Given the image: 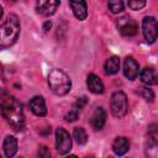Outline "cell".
Here are the masks:
<instances>
[{
	"label": "cell",
	"mask_w": 158,
	"mask_h": 158,
	"mask_svg": "<svg viewBox=\"0 0 158 158\" xmlns=\"http://www.w3.org/2000/svg\"><path fill=\"white\" fill-rule=\"evenodd\" d=\"M0 111L4 118L16 130H21L25 123V116L21 104L11 95L4 93L0 98Z\"/></svg>",
	"instance_id": "obj_1"
},
{
	"label": "cell",
	"mask_w": 158,
	"mask_h": 158,
	"mask_svg": "<svg viewBox=\"0 0 158 158\" xmlns=\"http://www.w3.org/2000/svg\"><path fill=\"white\" fill-rule=\"evenodd\" d=\"M20 33L19 17L15 14H10L6 21L0 26V47L7 48L12 46Z\"/></svg>",
	"instance_id": "obj_2"
},
{
	"label": "cell",
	"mask_w": 158,
	"mask_h": 158,
	"mask_svg": "<svg viewBox=\"0 0 158 158\" xmlns=\"http://www.w3.org/2000/svg\"><path fill=\"white\" fill-rule=\"evenodd\" d=\"M48 85L54 94L62 96V95H65L70 91L72 81H70L69 77L63 70L53 69L48 74Z\"/></svg>",
	"instance_id": "obj_3"
},
{
	"label": "cell",
	"mask_w": 158,
	"mask_h": 158,
	"mask_svg": "<svg viewBox=\"0 0 158 158\" xmlns=\"http://www.w3.org/2000/svg\"><path fill=\"white\" fill-rule=\"evenodd\" d=\"M110 107H111V114L115 117H118V118L123 117L127 114V109H128L126 94L122 91H115L111 96Z\"/></svg>",
	"instance_id": "obj_4"
},
{
	"label": "cell",
	"mask_w": 158,
	"mask_h": 158,
	"mask_svg": "<svg viewBox=\"0 0 158 158\" xmlns=\"http://www.w3.org/2000/svg\"><path fill=\"white\" fill-rule=\"evenodd\" d=\"M56 148L60 154H65L72 149L70 135L63 127H58L56 130Z\"/></svg>",
	"instance_id": "obj_5"
},
{
	"label": "cell",
	"mask_w": 158,
	"mask_h": 158,
	"mask_svg": "<svg viewBox=\"0 0 158 158\" xmlns=\"http://www.w3.org/2000/svg\"><path fill=\"white\" fill-rule=\"evenodd\" d=\"M144 38L148 43H154L157 40V21L153 16H146L142 21Z\"/></svg>",
	"instance_id": "obj_6"
},
{
	"label": "cell",
	"mask_w": 158,
	"mask_h": 158,
	"mask_svg": "<svg viewBox=\"0 0 158 158\" xmlns=\"http://www.w3.org/2000/svg\"><path fill=\"white\" fill-rule=\"evenodd\" d=\"M59 6V0H36V10L42 16H51Z\"/></svg>",
	"instance_id": "obj_7"
},
{
	"label": "cell",
	"mask_w": 158,
	"mask_h": 158,
	"mask_svg": "<svg viewBox=\"0 0 158 158\" xmlns=\"http://www.w3.org/2000/svg\"><path fill=\"white\" fill-rule=\"evenodd\" d=\"M118 30H120L121 35L127 36V37H131V36L137 35L138 26H137V22L135 20H131L128 17H123L118 22Z\"/></svg>",
	"instance_id": "obj_8"
},
{
	"label": "cell",
	"mask_w": 158,
	"mask_h": 158,
	"mask_svg": "<svg viewBox=\"0 0 158 158\" xmlns=\"http://www.w3.org/2000/svg\"><path fill=\"white\" fill-rule=\"evenodd\" d=\"M138 72H139L138 63L132 57H126L123 60V73L126 78L130 80H135L138 77Z\"/></svg>",
	"instance_id": "obj_9"
},
{
	"label": "cell",
	"mask_w": 158,
	"mask_h": 158,
	"mask_svg": "<svg viewBox=\"0 0 158 158\" xmlns=\"http://www.w3.org/2000/svg\"><path fill=\"white\" fill-rule=\"evenodd\" d=\"M69 6L78 20H85L88 16V7L85 0H68Z\"/></svg>",
	"instance_id": "obj_10"
},
{
	"label": "cell",
	"mask_w": 158,
	"mask_h": 158,
	"mask_svg": "<svg viewBox=\"0 0 158 158\" xmlns=\"http://www.w3.org/2000/svg\"><path fill=\"white\" fill-rule=\"evenodd\" d=\"M30 109L31 111L36 115V116H44L47 114V109H46V102L43 100L42 96H35L30 100Z\"/></svg>",
	"instance_id": "obj_11"
},
{
	"label": "cell",
	"mask_w": 158,
	"mask_h": 158,
	"mask_svg": "<svg viewBox=\"0 0 158 158\" xmlns=\"http://www.w3.org/2000/svg\"><path fill=\"white\" fill-rule=\"evenodd\" d=\"M88 89L94 94H102L104 93V84L101 79L95 74H89L86 79Z\"/></svg>",
	"instance_id": "obj_12"
},
{
	"label": "cell",
	"mask_w": 158,
	"mask_h": 158,
	"mask_svg": "<svg viewBox=\"0 0 158 158\" xmlns=\"http://www.w3.org/2000/svg\"><path fill=\"white\" fill-rule=\"evenodd\" d=\"M105 121H106V111L102 107H96V110L94 111L91 120H90L91 126L95 130H101L105 125Z\"/></svg>",
	"instance_id": "obj_13"
},
{
	"label": "cell",
	"mask_w": 158,
	"mask_h": 158,
	"mask_svg": "<svg viewBox=\"0 0 158 158\" xmlns=\"http://www.w3.org/2000/svg\"><path fill=\"white\" fill-rule=\"evenodd\" d=\"M130 148V142L126 137H116L112 142V151L117 156H123Z\"/></svg>",
	"instance_id": "obj_14"
},
{
	"label": "cell",
	"mask_w": 158,
	"mask_h": 158,
	"mask_svg": "<svg viewBox=\"0 0 158 158\" xmlns=\"http://www.w3.org/2000/svg\"><path fill=\"white\" fill-rule=\"evenodd\" d=\"M2 148H4V153L6 157H14L17 152V139L14 136H10V135L6 136L4 139Z\"/></svg>",
	"instance_id": "obj_15"
},
{
	"label": "cell",
	"mask_w": 158,
	"mask_h": 158,
	"mask_svg": "<svg viewBox=\"0 0 158 158\" xmlns=\"http://www.w3.org/2000/svg\"><path fill=\"white\" fill-rule=\"evenodd\" d=\"M139 78L142 80V83L147 84V85H154L157 84V75H156V70L152 67H146L142 69Z\"/></svg>",
	"instance_id": "obj_16"
},
{
	"label": "cell",
	"mask_w": 158,
	"mask_h": 158,
	"mask_svg": "<svg viewBox=\"0 0 158 158\" xmlns=\"http://www.w3.org/2000/svg\"><path fill=\"white\" fill-rule=\"evenodd\" d=\"M120 69V59L118 57L116 56H112L110 58L106 59L105 64H104V72L109 75H112V74H116Z\"/></svg>",
	"instance_id": "obj_17"
},
{
	"label": "cell",
	"mask_w": 158,
	"mask_h": 158,
	"mask_svg": "<svg viewBox=\"0 0 158 158\" xmlns=\"http://www.w3.org/2000/svg\"><path fill=\"white\" fill-rule=\"evenodd\" d=\"M73 136H74L78 144H85L86 141H88V135H86V132L83 127H75L74 132H73Z\"/></svg>",
	"instance_id": "obj_18"
},
{
	"label": "cell",
	"mask_w": 158,
	"mask_h": 158,
	"mask_svg": "<svg viewBox=\"0 0 158 158\" xmlns=\"http://www.w3.org/2000/svg\"><path fill=\"white\" fill-rule=\"evenodd\" d=\"M123 0H109V9L112 14H118L123 10Z\"/></svg>",
	"instance_id": "obj_19"
},
{
	"label": "cell",
	"mask_w": 158,
	"mask_h": 158,
	"mask_svg": "<svg viewBox=\"0 0 158 158\" xmlns=\"http://www.w3.org/2000/svg\"><path fill=\"white\" fill-rule=\"evenodd\" d=\"M139 94L143 96V99H146L147 101H149V102H152L153 100H154V93H153V90L151 89V88H141V90H139Z\"/></svg>",
	"instance_id": "obj_20"
},
{
	"label": "cell",
	"mask_w": 158,
	"mask_h": 158,
	"mask_svg": "<svg viewBox=\"0 0 158 158\" xmlns=\"http://www.w3.org/2000/svg\"><path fill=\"white\" fill-rule=\"evenodd\" d=\"M127 5H128V7L131 10L137 11V10H141L142 7H144L146 0H128L127 1Z\"/></svg>",
	"instance_id": "obj_21"
},
{
	"label": "cell",
	"mask_w": 158,
	"mask_h": 158,
	"mask_svg": "<svg viewBox=\"0 0 158 158\" xmlns=\"http://www.w3.org/2000/svg\"><path fill=\"white\" fill-rule=\"evenodd\" d=\"M86 102H88L86 96H80V98L77 99V101H75V104H74V109H75V110H81V109L86 105Z\"/></svg>",
	"instance_id": "obj_22"
},
{
	"label": "cell",
	"mask_w": 158,
	"mask_h": 158,
	"mask_svg": "<svg viewBox=\"0 0 158 158\" xmlns=\"http://www.w3.org/2000/svg\"><path fill=\"white\" fill-rule=\"evenodd\" d=\"M78 118V110H70L67 115H65V120L68 121V122H73V121H75Z\"/></svg>",
	"instance_id": "obj_23"
},
{
	"label": "cell",
	"mask_w": 158,
	"mask_h": 158,
	"mask_svg": "<svg viewBox=\"0 0 158 158\" xmlns=\"http://www.w3.org/2000/svg\"><path fill=\"white\" fill-rule=\"evenodd\" d=\"M38 154L41 156V157H49V151H48V148L46 147V146H42L41 148H40V152H38Z\"/></svg>",
	"instance_id": "obj_24"
},
{
	"label": "cell",
	"mask_w": 158,
	"mask_h": 158,
	"mask_svg": "<svg viewBox=\"0 0 158 158\" xmlns=\"http://www.w3.org/2000/svg\"><path fill=\"white\" fill-rule=\"evenodd\" d=\"M51 26H52V23H51L49 21H47V22H44V25H43V30H44V31H48V30L51 28Z\"/></svg>",
	"instance_id": "obj_25"
},
{
	"label": "cell",
	"mask_w": 158,
	"mask_h": 158,
	"mask_svg": "<svg viewBox=\"0 0 158 158\" xmlns=\"http://www.w3.org/2000/svg\"><path fill=\"white\" fill-rule=\"evenodd\" d=\"M1 17H2V7L0 6V20H1Z\"/></svg>",
	"instance_id": "obj_26"
}]
</instances>
